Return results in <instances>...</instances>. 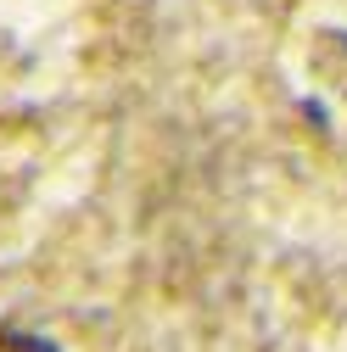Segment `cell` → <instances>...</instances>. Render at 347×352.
Instances as JSON below:
<instances>
[{
  "mask_svg": "<svg viewBox=\"0 0 347 352\" xmlns=\"http://www.w3.org/2000/svg\"><path fill=\"white\" fill-rule=\"evenodd\" d=\"M0 352H56V341L34 336V330H0Z\"/></svg>",
  "mask_w": 347,
  "mask_h": 352,
  "instance_id": "obj_1",
  "label": "cell"
}]
</instances>
